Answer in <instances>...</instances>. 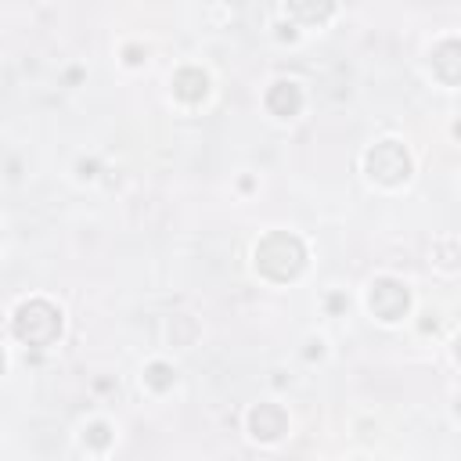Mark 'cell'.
Instances as JSON below:
<instances>
[{
	"mask_svg": "<svg viewBox=\"0 0 461 461\" xmlns=\"http://www.w3.org/2000/svg\"><path fill=\"white\" fill-rule=\"evenodd\" d=\"M256 267L270 281H288L306 267V245L288 230H270L256 245Z\"/></svg>",
	"mask_w": 461,
	"mask_h": 461,
	"instance_id": "cell-1",
	"label": "cell"
},
{
	"mask_svg": "<svg viewBox=\"0 0 461 461\" xmlns=\"http://www.w3.org/2000/svg\"><path fill=\"white\" fill-rule=\"evenodd\" d=\"M367 306H371V313L382 317V321H400V317L407 313V306H411V292H407V285L396 281V277H378V281L371 285V292H367Z\"/></svg>",
	"mask_w": 461,
	"mask_h": 461,
	"instance_id": "cell-4",
	"label": "cell"
},
{
	"mask_svg": "<svg viewBox=\"0 0 461 461\" xmlns=\"http://www.w3.org/2000/svg\"><path fill=\"white\" fill-rule=\"evenodd\" d=\"M331 11H335L331 4H288V14L306 18V22H324Z\"/></svg>",
	"mask_w": 461,
	"mask_h": 461,
	"instance_id": "cell-10",
	"label": "cell"
},
{
	"mask_svg": "<svg viewBox=\"0 0 461 461\" xmlns=\"http://www.w3.org/2000/svg\"><path fill=\"white\" fill-rule=\"evenodd\" d=\"M457 414H461V400H457Z\"/></svg>",
	"mask_w": 461,
	"mask_h": 461,
	"instance_id": "cell-14",
	"label": "cell"
},
{
	"mask_svg": "<svg viewBox=\"0 0 461 461\" xmlns=\"http://www.w3.org/2000/svg\"><path fill=\"white\" fill-rule=\"evenodd\" d=\"M364 169H367L371 180L393 187V184H403L411 176V155H407V148L400 140H378L375 148H367Z\"/></svg>",
	"mask_w": 461,
	"mask_h": 461,
	"instance_id": "cell-3",
	"label": "cell"
},
{
	"mask_svg": "<svg viewBox=\"0 0 461 461\" xmlns=\"http://www.w3.org/2000/svg\"><path fill=\"white\" fill-rule=\"evenodd\" d=\"M285 429H288V414H285L281 403H256V407L249 411V432H252L256 439H263V443L281 439Z\"/></svg>",
	"mask_w": 461,
	"mask_h": 461,
	"instance_id": "cell-5",
	"label": "cell"
},
{
	"mask_svg": "<svg viewBox=\"0 0 461 461\" xmlns=\"http://www.w3.org/2000/svg\"><path fill=\"white\" fill-rule=\"evenodd\" d=\"M14 335L25 346H54L61 335V310L47 299H29L14 310Z\"/></svg>",
	"mask_w": 461,
	"mask_h": 461,
	"instance_id": "cell-2",
	"label": "cell"
},
{
	"mask_svg": "<svg viewBox=\"0 0 461 461\" xmlns=\"http://www.w3.org/2000/svg\"><path fill=\"white\" fill-rule=\"evenodd\" d=\"M173 94L184 101H202L209 94V76L202 68H180L173 76Z\"/></svg>",
	"mask_w": 461,
	"mask_h": 461,
	"instance_id": "cell-8",
	"label": "cell"
},
{
	"mask_svg": "<svg viewBox=\"0 0 461 461\" xmlns=\"http://www.w3.org/2000/svg\"><path fill=\"white\" fill-rule=\"evenodd\" d=\"M454 353H457V360H461V335H457V342H454Z\"/></svg>",
	"mask_w": 461,
	"mask_h": 461,
	"instance_id": "cell-12",
	"label": "cell"
},
{
	"mask_svg": "<svg viewBox=\"0 0 461 461\" xmlns=\"http://www.w3.org/2000/svg\"><path fill=\"white\" fill-rule=\"evenodd\" d=\"M267 108H270L274 115H281V119L295 115V112L303 108V90H299V83H292V79L270 83V90H267Z\"/></svg>",
	"mask_w": 461,
	"mask_h": 461,
	"instance_id": "cell-7",
	"label": "cell"
},
{
	"mask_svg": "<svg viewBox=\"0 0 461 461\" xmlns=\"http://www.w3.org/2000/svg\"><path fill=\"white\" fill-rule=\"evenodd\" d=\"M83 439H86L90 447H97V450H101V447H108V443H112V429H108L104 421H94V425L83 432Z\"/></svg>",
	"mask_w": 461,
	"mask_h": 461,
	"instance_id": "cell-11",
	"label": "cell"
},
{
	"mask_svg": "<svg viewBox=\"0 0 461 461\" xmlns=\"http://www.w3.org/2000/svg\"><path fill=\"white\" fill-rule=\"evenodd\" d=\"M454 133H457V137H461V122H457V126H454Z\"/></svg>",
	"mask_w": 461,
	"mask_h": 461,
	"instance_id": "cell-13",
	"label": "cell"
},
{
	"mask_svg": "<svg viewBox=\"0 0 461 461\" xmlns=\"http://www.w3.org/2000/svg\"><path fill=\"white\" fill-rule=\"evenodd\" d=\"M144 382L151 385V389H169L173 382H176V371L169 367V364H162V360H155V364H148V371H144Z\"/></svg>",
	"mask_w": 461,
	"mask_h": 461,
	"instance_id": "cell-9",
	"label": "cell"
},
{
	"mask_svg": "<svg viewBox=\"0 0 461 461\" xmlns=\"http://www.w3.org/2000/svg\"><path fill=\"white\" fill-rule=\"evenodd\" d=\"M432 68L443 83H454V86L461 83V40L457 36L432 47Z\"/></svg>",
	"mask_w": 461,
	"mask_h": 461,
	"instance_id": "cell-6",
	"label": "cell"
}]
</instances>
